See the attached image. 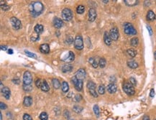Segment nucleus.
I'll list each match as a JSON object with an SVG mask.
<instances>
[{"mask_svg":"<svg viewBox=\"0 0 156 120\" xmlns=\"http://www.w3.org/2000/svg\"><path fill=\"white\" fill-rule=\"evenodd\" d=\"M29 10L32 16L37 17L43 12L44 6L40 1H32L29 6Z\"/></svg>","mask_w":156,"mask_h":120,"instance_id":"f257e3e1","label":"nucleus"},{"mask_svg":"<svg viewBox=\"0 0 156 120\" xmlns=\"http://www.w3.org/2000/svg\"><path fill=\"white\" fill-rule=\"evenodd\" d=\"M124 32L128 35H135L137 34V30L131 23L127 22L124 25Z\"/></svg>","mask_w":156,"mask_h":120,"instance_id":"f03ea898","label":"nucleus"},{"mask_svg":"<svg viewBox=\"0 0 156 120\" xmlns=\"http://www.w3.org/2000/svg\"><path fill=\"white\" fill-rule=\"evenodd\" d=\"M62 19L66 22H69L73 19V12L68 9V8H65L62 11Z\"/></svg>","mask_w":156,"mask_h":120,"instance_id":"7ed1b4c3","label":"nucleus"},{"mask_svg":"<svg viewBox=\"0 0 156 120\" xmlns=\"http://www.w3.org/2000/svg\"><path fill=\"white\" fill-rule=\"evenodd\" d=\"M123 90L129 96H132L135 93V89H134V86H132L129 82L124 83V84H123Z\"/></svg>","mask_w":156,"mask_h":120,"instance_id":"20e7f679","label":"nucleus"},{"mask_svg":"<svg viewBox=\"0 0 156 120\" xmlns=\"http://www.w3.org/2000/svg\"><path fill=\"white\" fill-rule=\"evenodd\" d=\"M74 47L76 49L81 50L83 48V41L81 35H77L74 40Z\"/></svg>","mask_w":156,"mask_h":120,"instance_id":"39448f33","label":"nucleus"},{"mask_svg":"<svg viewBox=\"0 0 156 120\" xmlns=\"http://www.w3.org/2000/svg\"><path fill=\"white\" fill-rule=\"evenodd\" d=\"M75 89L78 91H81L83 89V81L82 80H79L78 79L76 76H73L71 79Z\"/></svg>","mask_w":156,"mask_h":120,"instance_id":"423d86ee","label":"nucleus"},{"mask_svg":"<svg viewBox=\"0 0 156 120\" xmlns=\"http://www.w3.org/2000/svg\"><path fill=\"white\" fill-rule=\"evenodd\" d=\"M87 88L89 91L90 94L94 97H98V94L96 91V84L93 81H88L87 83Z\"/></svg>","mask_w":156,"mask_h":120,"instance_id":"0eeeda50","label":"nucleus"},{"mask_svg":"<svg viewBox=\"0 0 156 120\" xmlns=\"http://www.w3.org/2000/svg\"><path fill=\"white\" fill-rule=\"evenodd\" d=\"M10 22L13 29L15 30H18L22 28V22H20L19 19L16 18L15 17H12L10 18Z\"/></svg>","mask_w":156,"mask_h":120,"instance_id":"6e6552de","label":"nucleus"},{"mask_svg":"<svg viewBox=\"0 0 156 120\" xmlns=\"http://www.w3.org/2000/svg\"><path fill=\"white\" fill-rule=\"evenodd\" d=\"M32 83V75L29 71H25L23 75V83L25 85H31Z\"/></svg>","mask_w":156,"mask_h":120,"instance_id":"1a4fd4ad","label":"nucleus"},{"mask_svg":"<svg viewBox=\"0 0 156 120\" xmlns=\"http://www.w3.org/2000/svg\"><path fill=\"white\" fill-rule=\"evenodd\" d=\"M109 35H110L111 40H117L119 39V30L117 29V28L114 27V28H111L110 32H109Z\"/></svg>","mask_w":156,"mask_h":120,"instance_id":"9d476101","label":"nucleus"},{"mask_svg":"<svg viewBox=\"0 0 156 120\" xmlns=\"http://www.w3.org/2000/svg\"><path fill=\"white\" fill-rule=\"evenodd\" d=\"M86 71L83 68H80L76 71L75 76L79 80H82L83 81V79H84L86 78Z\"/></svg>","mask_w":156,"mask_h":120,"instance_id":"9b49d317","label":"nucleus"},{"mask_svg":"<svg viewBox=\"0 0 156 120\" xmlns=\"http://www.w3.org/2000/svg\"><path fill=\"white\" fill-rule=\"evenodd\" d=\"M75 59V55H74V53L72 52V51H69L68 53V55L61 59L62 61H64V62H67V63H70V62H72Z\"/></svg>","mask_w":156,"mask_h":120,"instance_id":"f8f14e48","label":"nucleus"},{"mask_svg":"<svg viewBox=\"0 0 156 120\" xmlns=\"http://www.w3.org/2000/svg\"><path fill=\"white\" fill-rule=\"evenodd\" d=\"M53 25L55 28L57 29H60L63 26V22L61 19L55 17L53 20Z\"/></svg>","mask_w":156,"mask_h":120,"instance_id":"ddd939ff","label":"nucleus"},{"mask_svg":"<svg viewBox=\"0 0 156 120\" xmlns=\"http://www.w3.org/2000/svg\"><path fill=\"white\" fill-rule=\"evenodd\" d=\"M96 16H97V14H96V12L94 9L92 8L89 10V22H94L96 18Z\"/></svg>","mask_w":156,"mask_h":120,"instance_id":"4468645a","label":"nucleus"},{"mask_svg":"<svg viewBox=\"0 0 156 120\" xmlns=\"http://www.w3.org/2000/svg\"><path fill=\"white\" fill-rule=\"evenodd\" d=\"M1 93L3 94V96L7 99H9L10 96H11V91L10 89L8 87H4L1 89Z\"/></svg>","mask_w":156,"mask_h":120,"instance_id":"2eb2a0df","label":"nucleus"},{"mask_svg":"<svg viewBox=\"0 0 156 120\" xmlns=\"http://www.w3.org/2000/svg\"><path fill=\"white\" fill-rule=\"evenodd\" d=\"M117 90V86L115 83H110L107 86V91L110 93H114Z\"/></svg>","mask_w":156,"mask_h":120,"instance_id":"dca6fc26","label":"nucleus"},{"mask_svg":"<svg viewBox=\"0 0 156 120\" xmlns=\"http://www.w3.org/2000/svg\"><path fill=\"white\" fill-rule=\"evenodd\" d=\"M111 38L110 37V35L108 32H105L104 35V41L107 45H110L111 44Z\"/></svg>","mask_w":156,"mask_h":120,"instance_id":"f3484780","label":"nucleus"},{"mask_svg":"<svg viewBox=\"0 0 156 120\" xmlns=\"http://www.w3.org/2000/svg\"><path fill=\"white\" fill-rule=\"evenodd\" d=\"M40 50L43 53L47 54L50 52V46H49L48 44H46V43L42 44V45L40 46Z\"/></svg>","mask_w":156,"mask_h":120,"instance_id":"a211bd4d","label":"nucleus"},{"mask_svg":"<svg viewBox=\"0 0 156 120\" xmlns=\"http://www.w3.org/2000/svg\"><path fill=\"white\" fill-rule=\"evenodd\" d=\"M73 69V67L72 65L70 64H65L64 65H63L61 68L63 73H67V72H71L72 70Z\"/></svg>","mask_w":156,"mask_h":120,"instance_id":"6ab92c4d","label":"nucleus"},{"mask_svg":"<svg viewBox=\"0 0 156 120\" xmlns=\"http://www.w3.org/2000/svg\"><path fill=\"white\" fill-rule=\"evenodd\" d=\"M23 104L25 106H30L32 104V99L30 96H25L24 98V102H23Z\"/></svg>","mask_w":156,"mask_h":120,"instance_id":"aec40b11","label":"nucleus"},{"mask_svg":"<svg viewBox=\"0 0 156 120\" xmlns=\"http://www.w3.org/2000/svg\"><path fill=\"white\" fill-rule=\"evenodd\" d=\"M52 84L54 89H58L61 87V82L58 78H53L52 80Z\"/></svg>","mask_w":156,"mask_h":120,"instance_id":"412c9836","label":"nucleus"},{"mask_svg":"<svg viewBox=\"0 0 156 120\" xmlns=\"http://www.w3.org/2000/svg\"><path fill=\"white\" fill-rule=\"evenodd\" d=\"M43 30H44L43 26L42 25H39V24L36 25L35 26V28H34V30H35V32L37 35L41 34V33L43 32Z\"/></svg>","mask_w":156,"mask_h":120,"instance_id":"4be33fe9","label":"nucleus"},{"mask_svg":"<svg viewBox=\"0 0 156 120\" xmlns=\"http://www.w3.org/2000/svg\"><path fill=\"white\" fill-rule=\"evenodd\" d=\"M155 19H156V14L153 12V11L152 10L148 11L147 14V19L149 21H153Z\"/></svg>","mask_w":156,"mask_h":120,"instance_id":"5701e85b","label":"nucleus"},{"mask_svg":"<svg viewBox=\"0 0 156 120\" xmlns=\"http://www.w3.org/2000/svg\"><path fill=\"white\" fill-rule=\"evenodd\" d=\"M127 65L131 68H137L138 67V63L133 60H128L127 61Z\"/></svg>","mask_w":156,"mask_h":120,"instance_id":"b1692460","label":"nucleus"},{"mask_svg":"<svg viewBox=\"0 0 156 120\" xmlns=\"http://www.w3.org/2000/svg\"><path fill=\"white\" fill-rule=\"evenodd\" d=\"M89 63L92 64V65L93 66V68H96L98 67L99 63V61H98V60H96V58H90L89 59Z\"/></svg>","mask_w":156,"mask_h":120,"instance_id":"393cba45","label":"nucleus"},{"mask_svg":"<svg viewBox=\"0 0 156 120\" xmlns=\"http://www.w3.org/2000/svg\"><path fill=\"white\" fill-rule=\"evenodd\" d=\"M40 89H41V90L43 91H46V92H47V91H48L50 90V87H49L47 81H46V80H43V81L42 86H41V88H40Z\"/></svg>","mask_w":156,"mask_h":120,"instance_id":"a878e982","label":"nucleus"},{"mask_svg":"<svg viewBox=\"0 0 156 120\" xmlns=\"http://www.w3.org/2000/svg\"><path fill=\"white\" fill-rule=\"evenodd\" d=\"M138 1L137 0H125V3L127 6H135L138 4Z\"/></svg>","mask_w":156,"mask_h":120,"instance_id":"bb28decb","label":"nucleus"},{"mask_svg":"<svg viewBox=\"0 0 156 120\" xmlns=\"http://www.w3.org/2000/svg\"><path fill=\"white\" fill-rule=\"evenodd\" d=\"M61 89H62L63 92L64 93H67L68 90H69V86L67 82L63 81L62 83V86H61Z\"/></svg>","mask_w":156,"mask_h":120,"instance_id":"cd10ccee","label":"nucleus"},{"mask_svg":"<svg viewBox=\"0 0 156 120\" xmlns=\"http://www.w3.org/2000/svg\"><path fill=\"white\" fill-rule=\"evenodd\" d=\"M127 53L132 58H134V57H135L137 55V51L135 50H134V49H132V48L131 49H128L127 50Z\"/></svg>","mask_w":156,"mask_h":120,"instance_id":"c85d7f7f","label":"nucleus"},{"mask_svg":"<svg viewBox=\"0 0 156 120\" xmlns=\"http://www.w3.org/2000/svg\"><path fill=\"white\" fill-rule=\"evenodd\" d=\"M83 108L82 106H81L76 105L73 107V111H74V112H76V113H77V114H78V113H81V112L83 111Z\"/></svg>","mask_w":156,"mask_h":120,"instance_id":"c756f323","label":"nucleus"},{"mask_svg":"<svg viewBox=\"0 0 156 120\" xmlns=\"http://www.w3.org/2000/svg\"><path fill=\"white\" fill-rule=\"evenodd\" d=\"M139 43V40L138 37H133L132 38V40H130V44L133 47H136Z\"/></svg>","mask_w":156,"mask_h":120,"instance_id":"7c9ffc66","label":"nucleus"},{"mask_svg":"<svg viewBox=\"0 0 156 120\" xmlns=\"http://www.w3.org/2000/svg\"><path fill=\"white\" fill-rule=\"evenodd\" d=\"M106 64H107V61L105 60V58H101L99 59V65L100 66V68H103L106 66Z\"/></svg>","mask_w":156,"mask_h":120,"instance_id":"2f4dec72","label":"nucleus"},{"mask_svg":"<svg viewBox=\"0 0 156 120\" xmlns=\"http://www.w3.org/2000/svg\"><path fill=\"white\" fill-rule=\"evenodd\" d=\"M84 11H85V7L83 5H79L76 8V12H77L78 14L81 15V14H83L84 12Z\"/></svg>","mask_w":156,"mask_h":120,"instance_id":"473e14b6","label":"nucleus"},{"mask_svg":"<svg viewBox=\"0 0 156 120\" xmlns=\"http://www.w3.org/2000/svg\"><path fill=\"white\" fill-rule=\"evenodd\" d=\"M93 109H94V114H95V115H96L97 117H99V115H100V111H99V106L94 105Z\"/></svg>","mask_w":156,"mask_h":120,"instance_id":"72a5a7b5","label":"nucleus"},{"mask_svg":"<svg viewBox=\"0 0 156 120\" xmlns=\"http://www.w3.org/2000/svg\"><path fill=\"white\" fill-rule=\"evenodd\" d=\"M98 92L101 95L104 94V93H105V87H104V85H100L99 86V88H98Z\"/></svg>","mask_w":156,"mask_h":120,"instance_id":"f704fd0d","label":"nucleus"},{"mask_svg":"<svg viewBox=\"0 0 156 120\" xmlns=\"http://www.w3.org/2000/svg\"><path fill=\"white\" fill-rule=\"evenodd\" d=\"M40 120H47L48 119V116H47V114L46 112H42L39 117Z\"/></svg>","mask_w":156,"mask_h":120,"instance_id":"c9c22d12","label":"nucleus"},{"mask_svg":"<svg viewBox=\"0 0 156 120\" xmlns=\"http://www.w3.org/2000/svg\"><path fill=\"white\" fill-rule=\"evenodd\" d=\"M22 87H23V89L25 91H31L32 90V87L31 85H25V84H23Z\"/></svg>","mask_w":156,"mask_h":120,"instance_id":"e433bc0d","label":"nucleus"},{"mask_svg":"<svg viewBox=\"0 0 156 120\" xmlns=\"http://www.w3.org/2000/svg\"><path fill=\"white\" fill-rule=\"evenodd\" d=\"M42 83H43V81H42L41 79L38 78V79H37L36 81H35V85H36V86H37V88L40 89V88H41V86H42Z\"/></svg>","mask_w":156,"mask_h":120,"instance_id":"4c0bfd02","label":"nucleus"},{"mask_svg":"<svg viewBox=\"0 0 156 120\" xmlns=\"http://www.w3.org/2000/svg\"><path fill=\"white\" fill-rule=\"evenodd\" d=\"M25 53H26V55H27L28 56H29V57H30V58H37V55H36L35 54L32 53L28 51V50H25Z\"/></svg>","mask_w":156,"mask_h":120,"instance_id":"58836bf2","label":"nucleus"},{"mask_svg":"<svg viewBox=\"0 0 156 120\" xmlns=\"http://www.w3.org/2000/svg\"><path fill=\"white\" fill-rule=\"evenodd\" d=\"M81 100H82V96H81L80 94H76V95L74 96V98H73V101H74L75 102H80Z\"/></svg>","mask_w":156,"mask_h":120,"instance_id":"ea45409f","label":"nucleus"},{"mask_svg":"<svg viewBox=\"0 0 156 120\" xmlns=\"http://www.w3.org/2000/svg\"><path fill=\"white\" fill-rule=\"evenodd\" d=\"M129 83L132 85V86H136L137 85V81H136V79L134 78V77H131L130 78H129Z\"/></svg>","mask_w":156,"mask_h":120,"instance_id":"a19ab883","label":"nucleus"},{"mask_svg":"<svg viewBox=\"0 0 156 120\" xmlns=\"http://www.w3.org/2000/svg\"><path fill=\"white\" fill-rule=\"evenodd\" d=\"M1 9H2L3 10H4V11L9 10V9H10V7H9V5H7L6 3L4 4H2V5H1Z\"/></svg>","mask_w":156,"mask_h":120,"instance_id":"79ce46f5","label":"nucleus"},{"mask_svg":"<svg viewBox=\"0 0 156 120\" xmlns=\"http://www.w3.org/2000/svg\"><path fill=\"white\" fill-rule=\"evenodd\" d=\"M23 120H32L31 116L28 114H25L23 115Z\"/></svg>","mask_w":156,"mask_h":120,"instance_id":"37998d69","label":"nucleus"},{"mask_svg":"<svg viewBox=\"0 0 156 120\" xmlns=\"http://www.w3.org/2000/svg\"><path fill=\"white\" fill-rule=\"evenodd\" d=\"M73 39L71 36L67 37V38H66V40H65V42H66V43H68V44H71V43H73Z\"/></svg>","mask_w":156,"mask_h":120,"instance_id":"c03bdc74","label":"nucleus"},{"mask_svg":"<svg viewBox=\"0 0 156 120\" xmlns=\"http://www.w3.org/2000/svg\"><path fill=\"white\" fill-rule=\"evenodd\" d=\"M0 108H1V110H5L7 108V106L6 104H4L3 102H1L0 103Z\"/></svg>","mask_w":156,"mask_h":120,"instance_id":"a18cd8bd","label":"nucleus"},{"mask_svg":"<svg viewBox=\"0 0 156 120\" xmlns=\"http://www.w3.org/2000/svg\"><path fill=\"white\" fill-rule=\"evenodd\" d=\"M64 117L66 118V119H69L70 117V114H69V111L68 110H65L64 111Z\"/></svg>","mask_w":156,"mask_h":120,"instance_id":"49530a36","label":"nucleus"},{"mask_svg":"<svg viewBox=\"0 0 156 120\" xmlns=\"http://www.w3.org/2000/svg\"><path fill=\"white\" fill-rule=\"evenodd\" d=\"M147 29L148 30V32H149L150 35H153V30H152V29H151V28H150L149 25H147Z\"/></svg>","mask_w":156,"mask_h":120,"instance_id":"de8ad7c7","label":"nucleus"},{"mask_svg":"<svg viewBox=\"0 0 156 120\" xmlns=\"http://www.w3.org/2000/svg\"><path fill=\"white\" fill-rule=\"evenodd\" d=\"M150 97H153V96H155V91H154V89H152L150 90Z\"/></svg>","mask_w":156,"mask_h":120,"instance_id":"09e8293b","label":"nucleus"},{"mask_svg":"<svg viewBox=\"0 0 156 120\" xmlns=\"http://www.w3.org/2000/svg\"><path fill=\"white\" fill-rule=\"evenodd\" d=\"M39 40V36H36V37H32L31 40L32 41H36V40Z\"/></svg>","mask_w":156,"mask_h":120,"instance_id":"8fccbe9b","label":"nucleus"},{"mask_svg":"<svg viewBox=\"0 0 156 120\" xmlns=\"http://www.w3.org/2000/svg\"><path fill=\"white\" fill-rule=\"evenodd\" d=\"M142 120H150V117H149L148 116L145 115V116H144V117H143Z\"/></svg>","mask_w":156,"mask_h":120,"instance_id":"3c124183","label":"nucleus"},{"mask_svg":"<svg viewBox=\"0 0 156 120\" xmlns=\"http://www.w3.org/2000/svg\"><path fill=\"white\" fill-rule=\"evenodd\" d=\"M1 50H7V46H3V45H1Z\"/></svg>","mask_w":156,"mask_h":120,"instance_id":"603ef678","label":"nucleus"},{"mask_svg":"<svg viewBox=\"0 0 156 120\" xmlns=\"http://www.w3.org/2000/svg\"><path fill=\"white\" fill-rule=\"evenodd\" d=\"M8 53H9V54H10V55L13 54V50H12V49H9V50H8Z\"/></svg>","mask_w":156,"mask_h":120,"instance_id":"864d4df0","label":"nucleus"},{"mask_svg":"<svg viewBox=\"0 0 156 120\" xmlns=\"http://www.w3.org/2000/svg\"><path fill=\"white\" fill-rule=\"evenodd\" d=\"M0 120H2V114H1V113H0Z\"/></svg>","mask_w":156,"mask_h":120,"instance_id":"5fc2aeb1","label":"nucleus"},{"mask_svg":"<svg viewBox=\"0 0 156 120\" xmlns=\"http://www.w3.org/2000/svg\"><path fill=\"white\" fill-rule=\"evenodd\" d=\"M103 1L104 3H105V4H107V3H108V2H109V1H108V0H107V1Z\"/></svg>","mask_w":156,"mask_h":120,"instance_id":"6e6d98bb","label":"nucleus"},{"mask_svg":"<svg viewBox=\"0 0 156 120\" xmlns=\"http://www.w3.org/2000/svg\"><path fill=\"white\" fill-rule=\"evenodd\" d=\"M13 82H17V81H15V80H13ZM17 83H18V84H19V81H17ZM17 83H16L17 84Z\"/></svg>","mask_w":156,"mask_h":120,"instance_id":"4d7b16f0","label":"nucleus"},{"mask_svg":"<svg viewBox=\"0 0 156 120\" xmlns=\"http://www.w3.org/2000/svg\"><path fill=\"white\" fill-rule=\"evenodd\" d=\"M154 56H155V58H156V51L155 52V53H154Z\"/></svg>","mask_w":156,"mask_h":120,"instance_id":"13d9d810","label":"nucleus"},{"mask_svg":"<svg viewBox=\"0 0 156 120\" xmlns=\"http://www.w3.org/2000/svg\"></svg>","mask_w":156,"mask_h":120,"instance_id":"bf43d9fd","label":"nucleus"},{"mask_svg":"<svg viewBox=\"0 0 156 120\" xmlns=\"http://www.w3.org/2000/svg\"></svg>","mask_w":156,"mask_h":120,"instance_id":"052dcab7","label":"nucleus"}]
</instances>
